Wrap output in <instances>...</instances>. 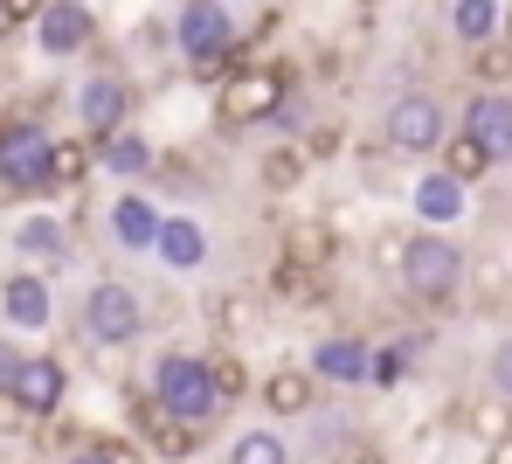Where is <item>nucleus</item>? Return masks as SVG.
I'll return each instance as SVG.
<instances>
[{"label":"nucleus","mask_w":512,"mask_h":464,"mask_svg":"<svg viewBox=\"0 0 512 464\" xmlns=\"http://www.w3.org/2000/svg\"><path fill=\"white\" fill-rule=\"evenodd\" d=\"M153 402L173 409L180 423H208L229 395L215 381V361H194V354H160L153 361Z\"/></svg>","instance_id":"f257e3e1"},{"label":"nucleus","mask_w":512,"mask_h":464,"mask_svg":"<svg viewBox=\"0 0 512 464\" xmlns=\"http://www.w3.org/2000/svg\"><path fill=\"white\" fill-rule=\"evenodd\" d=\"M173 42H180L194 77H222L236 63V21H229L222 0H187L180 21H173Z\"/></svg>","instance_id":"f03ea898"},{"label":"nucleus","mask_w":512,"mask_h":464,"mask_svg":"<svg viewBox=\"0 0 512 464\" xmlns=\"http://www.w3.org/2000/svg\"><path fill=\"white\" fill-rule=\"evenodd\" d=\"M457 284H464V250H457L450 236L423 229V236L402 243V291H409V298H423V305H450Z\"/></svg>","instance_id":"7ed1b4c3"},{"label":"nucleus","mask_w":512,"mask_h":464,"mask_svg":"<svg viewBox=\"0 0 512 464\" xmlns=\"http://www.w3.org/2000/svg\"><path fill=\"white\" fill-rule=\"evenodd\" d=\"M139 326H146V305H139V291L125 278H97L84 291V340L90 347H104V354L118 347L125 354L139 340Z\"/></svg>","instance_id":"20e7f679"},{"label":"nucleus","mask_w":512,"mask_h":464,"mask_svg":"<svg viewBox=\"0 0 512 464\" xmlns=\"http://www.w3.org/2000/svg\"><path fill=\"white\" fill-rule=\"evenodd\" d=\"M56 181V139L35 125V118H7L0 125V187L28 194V187Z\"/></svg>","instance_id":"39448f33"},{"label":"nucleus","mask_w":512,"mask_h":464,"mask_svg":"<svg viewBox=\"0 0 512 464\" xmlns=\"http://www.w3.org/2000/svg\"><path fill=\"white\" fill-rule=\"evenodd\" d=\"M388 146L395 153H436L443 139H450V111H443V97H429V91H409V97H395L388 104Z\"/></svg>","instance_id":"423d86ee"},{"label":"nucleus","mask_w":512,"mask_h":464,"mask_svg":"<svg viewBox=\"0 0 512 464\" xmlns=\"http://www.w3.org/2000/svg\"><path fill=\"white\" fill-rule=\"evenodd\" d=\"M284 111V77L277 70H229V84L215 97V118L222 125H263Z\"/></svg>","instance_id":"0eeeda50"},{"label":"nucleus","mask_w":512,"mask_h":464,"mask_svg":"<svg viewBox=\"0 0 512 464\" xmlns=\"http://www.w3.org/2000/svg\"><path fill=\"white\" fill-rule=\"evenodd\" d=\"M0 395H14V409H21V416H56V409H63V395H70V374H63L56 354H21Z\"/></svg>","instance_id":"6e6552de"},{"label":"nucleus","mask_w":512,"mask_h":464,"mask_svg":"<svg viewBox=\"0 0 512 464\" xmlns=\"http://www.w3.org/2000/svg\"><path fill=\"white\" fill-rule=\"evenodd\" d=\"M90 42H97V14L84 0H42V14H35V49L42 56H77Z\"/></svg>","instance_id":"1a4fd4ad"},{"label":"nucleus","mask_w":512,"mask_h":464,"mask_svg":"<svg viewBox=\"0 0 512 464\" xmlns=\"http://www.w3.org/2000/svg\"><path fill=\"white\" fill-rule=\"evenodd\" d=\"M0 319L14 326V333H49V319H56V291L42 271H14V278H0Z\"/></svg>","instance_id":"9d476101"},{"label":"nucleus","mask_w":512,"mask_h":464,"mask_svg":"<svg viewBox=\"0 0 512 464\" xmlns=\"http://www.w3.org/2000/svg\"><path fill=\"white\" fill-rule=\"evenodd\" d=\"M77 118H84L90 139H111V132H125V118H132V91H125L118 77H90L84 91H77Z\"/></svg>","instance_id":"9b49d317"},{"label":"nucleus","mask_w":512,"mask_h":464,"mask_svg":"<svg viewBox=\"0 0 512 464\" xmlns=\"http://www.w3.org/2000/svg\"><path fill=\"white\" fill-rule=\"evenodd\" d=\"M464 132H478L492 160H512V97L485 84V91L464 104Z\"/></svg>","instance_id":"f8f14e48"},{"label":"nucleus","mask_w":512,"mask_h":464,"mask_svg":"<svg viewBox=\"0 0 512 464\" xmlns=\"http://www.w3.org/2000/svg\"><path fill=\"white\" fill-rule=\"evenodd\" d=\"M160 208L146 201V194H118L111 201V236H118V250H153L160 243Z\"/></svg>","instance_id":"ddd939ff"},{"label":"nucleus","mask_w":512,"mask_h":464,"mask_svg":"<svg viewBox=\"0 0 512 464\" xmlns=\"http://www.w3.org/2000/svg\"><path fill=\"white\" fill-rule=\"evenodd\" d=\"M153 250H160V264H167V271H201V264H208V236H201V222H194V215H167Z\"/></svg>","instance_id":"4468645a"},{"label":"nucleus","mask_w":512,"mask_h":464,"mask_svg":"<svg viewBox=\"0 0 512 464\" xmlns=\"http://www.w3.org/2000/svg\"><path fill=\"white\" fill-rule=\"evenodd\" d=\"M416 215H423L429 229H450L464 215V181L457 174H423L416 181Z\"/></svg>","instance_id":"2eb2a0df"},{"label":"nucleus","mask_w":512,"mask_h":464,"mask_svg":"<svg viewBox=\"0 0 512 464\" xmlns=\"http://www.w3.org/2000/svg\"><path fill=\"white\" fill-rule=\"evenodd\" d=\"M312 374H326V381H367L374 374V354H367V340H319Z\"/></svg>","instance_id":"dca6fc26"},{"label":"nucleus","mask_w":512,"mask_h":464,"mask_svg":"<svg viewBox=\"0 0 512 464\" xmlns=\"http://www.w3.org/2000/svg\"><path fill=\"white\" fill-rule=\"evenodd\" d=\"M14 250L35 257V264H56V257H70V236H63L56 215H28V222L14 229Z\"/></svg>","instance_id":"f3484780"},{"label":"nucleus","mask_w":512,"mask_h":464,"mask_svg":"<svg viewBox=\"0 0 512 464\" xmlns=\"http://www.w3.org/2000/svg\"><path fill=\"white\" fill-rule=\"evenodd\" d=\"M492 167H499V160L485 153V139H478V132H450V139H443V174H457L464 187L485 181Z\"/></svg>","instance_id":"a211bd4d"},{"label":"nucleus","mask_w":512,"mask_h":464,"mask_svg":"<svg viewBox=\"0 0 512 464\" xmlns=\"http://www.w3.org/2000/svg\"><path fill=\"white\" fill-rule=\"evenodd\" d=\"M263 402H270L277 416H305V409H312V374H305V368L263 374Z\"/></svg>","instance_id":"6ab92c4d"},{"label":"nucleus","mask_w":512,"mask_h":464,"mask_svg":"<svg viewBox=\"0 0 512 464\" xmlns=\"http://www.w3.org/2000/svg\"><path fill=\"white\" fill-rule=\"evenodd\" d=\"M270 298H284V305H312V298H319V271L298 264V257H277V264H270Z\"/></svg>","instance_id":"aec40b11"},{"label":"nucleus","mask_w":512,"mask_h":464,"mask_svg":"<svg viewBox=\"0 0 512 464\" xmlns=\"http://www.w3.org/2000/svg\"><path fill=\"white\" fill-rule=\"evenodd\" d=\"M450 28H457V42H492L499 35V0H450Z\"/></svg>","instance_id":"412c9836"},{"label":"nucleus","mask_w":512,"mask_h":464,"mask_svg":"<svg viewBox=\"0 0 512 464\" xmlns=\"http://www.w3.org/2000/svg\"><path fill=\"white\" fill-rule=\"evenodd\" d=\"M97 146H104V167H111V174H146V167H153V146H146L139 132H111V139H97Z\"/></svg>","instance_id":"4be33fe9"},{"label":"nucleus","mask_w":512,"mask_h":464,"mask_svg":"<svg viewBox=\"0 0 512 464\" xmlns=\"http://www.w3.org/2000/svg\"><path fill=\"white\" fill-rule=\"evenodd\" d=\"M291 451H284V437L277 430H243L236 444H229V464H284Z\"/></svg>","instance_id":"5701e85b"},{"label":"nucleus","mask_w":512,"mask_h":464,"mask_svg":"<svg viewBox=\"0 0 512 464\" xmlns=\"http://www.w3.org/2000/svg\"><path fill=\"white\" fill-rule=\"evenodd\" d=\"M284 257H298V264H312V271H319V264L333 257V236H326V222H298V229L284 236Z\"/></svg>","instance_id":"b1692460"},{"label":"nucleus","mask_w":512,"mask_h":464,"mask_svg":"<svg viewBox=\"0 0 512 464\" xmlns=\"http://www.w3.org/2000/svg\"><path fill=\"white\" fill-rule=\"evenodd\" d=\"M256 174H263L270 194H284V187L305 181V153H298V146H277V153H263V167H256Z\"/></svg>","instance_id":"393cba45"},{"label":"nucleus","mask_w":512,"mask_h":464,"mask_svg":"<svg viewBox=\"0 0 512 464\" xmlns=\"http://www.w3.org/2000/svg\"><path fill=\"white\" fill-rule=\"evenodd\" d=\"M90 174V146L84 139H63V146H56V181H84Z\"/></svg>","instance_id":"a878e982"},{"label":"nucleus","mask_w":512,"mask_h":464,"mask_svg":"<svg viewBox=\"0 0 512 464\" xmlns=\"http://www.w3.org/2000/svg\"><path fill=\"white\" fill-rule=\"evenodd\" d=\"M215 319H222V326H236V333H250V326H256V305H250V298H222V305H215Z\"/></svg>","instance_id":"bb28decb"},{"label":"nucleus","mask_w":512,"mask_h":464,"mask_svg":"<svg viewBox=\"0 0 512 464\" xmlns=\"http://www.w3.org/2000/svg\"><path fill=\"white\" fill-rule=\"evenodd\" d=\"M215 381H222V395H229V402H243V388H250V374H243L236 354H229V361H215Z\"/></svg>","instance_id":"cd10ccee"},{"label":"nucleus","mask_w":512,"mask_h":464,"mask_svg":"<svg viewBox=\"0 0 512 464\" xmlns=\"http://www.w3.org/2000/svg\"><path fill=\"white\" fill-rule=\"evenodd\" d=\"M409 374V347H388V354H374V381H402Z\"/></svg>","instance_id":"c85d7f7f"},{"label":"nucleus","mask_w":512,"mask_h":464,"mask_svg":"<svg viewBox=\"0 0 512 464\" xmlns=\"http://www.w3.org/2000/svg\"><path fill=\"white\" fill-rule=\"evenodd\" d=\"M492 388L512 395V340H499V354H492Z\"/></svg>","instance_id":"c756f323"},{"label":"nucleus","mask_w":512,"mask_h":464,"mask_svg":"<svg viewBox=\"0 0 512 464\" xmlns=\"http://www.w3.org/2000/svg\"><path fill=\"white\" fill-rule=\"evenodd\" d=\"M471 70H478V77H485V84H492V77H499V70H512L506 56H499V49H485V42H478V56H471Z\"/></svg>","instance_id":"7c9ffc66"},{"label":"nucleus","mask_w":512,"mask_h":464,"mask_svg":"<svg viewBox=\"0 0 512 464\" xmlns=\"http://www.w3.org/2000/svg\"><path fill=\"white\" fill-rule=\"evenodd\" d=\"M485 464H512V430H506V437H492V444H485Z\"/></svg>","instance_id":"2f4dec72"},{"label":"nucleus","mask_w":512,"mask_h":464,"mask_svg":"<svg viewBox=\"0 0 512 464\" xmlns=\"http://www.w3.org/2000/svg\"><path fill=\"white\" fill-rule=\"evenodd\" d=\"M104 458L111 464H139V444H104Z\"/></svg>","instance_id":"473e14b6"},{"label":"nucleus","mask_w":512,"mask_h":464,"mask_svg":"<svg viewBox=\"0 0 512 464\" xmlns=\"http://www.w3.org/2000/svg\"><path fill=\"white\" fill-rule=\"evenodd\" d=\"M70 464H111V458H104V444H90V451H77Z\"/></svg>","instance_id":"72a5a7b5"},{"label":"nucleus","mask_w":512,"mask_h":464,"mask_svg":"<svg viewBox=\"0 0 512 464\" xmlns=\"http://www.w3.org/2000/svg\"><path fill=\"white\" fill-rule=\"evenodd\" d=\"M506 42H512V7H506Z\"/></svg>","instance_id":"f704fd0d"},{"label":"nucleus","mask_w":512,"mask_h":464,"mask_svg":"<svg viewBox=\"0 0 512 464\" xmlns=\"http://www.w3.org/2000/svg\"><path fill=\"white\" fill-rule=\"evenodd\" d=\"M0 7H7V0H0Z\"/></svg>","instance_id":"c9c22d12"}]
</instances>
